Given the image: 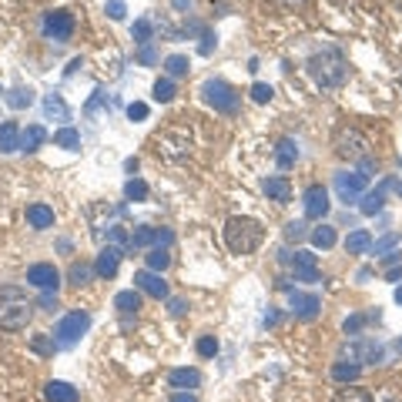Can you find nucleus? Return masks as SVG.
<instances>
[{
    "label": "nucleus",
    "mask_w": 402,
    "mask_h": 402,
    "mask_svg": "<svg viewBox=\"0 0 402 402\" xmlns=\"http://www.w3.org/2000/svg\"><path fill=\"white\" fill-rule=\"evenodd\" d=\"M31 298L21 285H0V329L7 332H21L27 329V322H31Z\"/></svg>",
    "instance_id": "1"
},
{
    "label": "nucleus",
    "mask_w": 402,
    "mask_h": 402,
    "mask_svg": "<svg viewBox=\"0 0 402 402\" xmlns=\"http://www.w3.org/2000/svg\"><path fill=\"white\" fill-rule=\"evenodd\" d=\"M308 74L319 87H342L345 77H349V64H345L342 50L322 48L308 58Z\"/></svg>",
    "instance_id": "2"
},
{
    "label": "nucleus",
    "mask_w": 402,
    "mask_h": 402,
    "mask_svg": "<svg viewBox=\"0 0 402 402\" xmlns=\"http://www.w3.org/2000/svg\"><path fill=\"white\" fill-rule=\"evenodd\" d=\"M265 238V228L255 222V218H245V214H235L225 222V245L235 255H251V251L261 245Z\"/></svg>",
    "instance_id": "3"
},
{
    "label": "nucleus",
    "mask_w": 402,
    "mask_h": 402,
    "mask_svg": "<svg viewBox=\"0 0 402 402\" xmlns=\"http://www.w3.org/2000/svg\"><path fill=\"white\" fill-rule=\"evenodd\" d=\"M335 154L349 161H366L369 158V138L359 128H339L335 131Z\"/></svg>",
    "instance_id": "4"
},
{
    "label": "nucleus",
    "mask_w": 402,
    "mask_h": 402,
    "mask_svg": "<svg viewBox=\"0 0 402 402\" xmlns=\"http://www.w3.org/2000/svg\"><path fill=\"white\" fill-rule=\"evenodd\" d=\"M201 94H205V101H208L214 111H222V114H235V111H238L235 87L225 84V81H205V84H201Z\"/></svg>",
    "instance_id": "5"
},
{
    "label": "nucleus",
    "mask_w": 402,
    "mask_h": 402,
    "mask_svg": "<svg viewBox=\"0 0 402 402\" xmlns=\"http://www.w3.org/2000/svg\"><path fill=\"white\" fill-rule=\"evenodd\" d=\"M87 329H91V315H87V312H67V315L58 322V329H54V339H58V345L71 349V345L77 342V339H81Z\"/></svg>",
    "instance_id": "6"
},
{
    "label": "nucleus",
    "mask_w": 402,
    "mask_h": 402,
    "mask_svg": "<svg viewBox=\"0 0 402 402\" xmlns=\"http://www.w3.org/2000/svg\"><path fill=\"white\" fill-rule=\"evenodd\" d=\"M369 188V175L362 171H342V175H335V191H339V198L349 205V201H359L366 195Z\"/></svg>",
    "instance_id": "7"
},
{
    "label": "nucleus",
    "mask_w": 402,
    "mask_h": 402,
    "mask_svg": "<svg viewBox=\"0 0 402 402\" xmlns=\"http://www.w3.org/2000/svg\"><path fill=\"white\" fill-rule=\"evenodd\" d=\"M71 34H74V13L71 11H50L48 17H44V37H48V40L64 44V40H71Z\"/></svg>",
    "instance_id": "8"
},
{
    "label": "nucleus",
    "mask_w": 402,
    "mask_h": 402,
    "mask_svg": "<svg viewBox=\"0 0 402 402\" xmlns=\"http://www.w3.org/2000/svg\"><path fill=\"white\" fill-rule=\"evenodd\" d=\"M282 261L295 268V278L298 282H319V259L312 251H282Z\"/></svg>",
    "instance_id": "9"
},
{
    "label": "nucleus",
    "mask_w": 402,
    "mask_h": 402,
    "mask_svg": "<svg viewBox=\"0 0 402 402\" xmlns=\"http://www.w3.org/2000/svg\"><path fill=\"white\" fill-rule=\"evenodd\" d=\"M27 282L34 285V288H40V292H58L60 288V272L50 265V261H37V265L27 268Z\"/></svg>",
    "instance_id": "10"
},
{
    "label": "nucleus",
    "mask_w": 402,
    "mask_h": 402,
    "mask_svg": "<svg viewBox=\"0 0 402 402\" xmlns=\"http://www.w3.org/2000/svg\"><path fill=\"white\" fill-rule=\"evenodd\" d=\"M349 355H352V362H359V366H379L386 359V349L376 339H355V342H349Z\"/></svg>",
    "instance_id": "11"
},
{
    "label": "nucleus",
    "mask_w": 402,
    "mask_h": 402,
    "mask_svg": "<svg viewBox=\"0 0 402 402\" xmlns=\"http://www.w3.org/2000/svg\"><path fill=\"white\" fill-rule=\"evenodd\" d=\"M332 201H329V191L322 188V185H308L305 191V218L308 222H322L325 214H329Z\"/></svg>",
    "instance_id": "12"
},
{
    "label": "nucleus",
    "mask_w": 402,
    "mask_h": 402,
    "mask_svg": "<svg viewBox=\"0 0 402 402\" xmlns=\"http://www.w3.org/2000/svg\"><path fill=\"white\" fill-rule=\"evenodd\" d=\"M134 288L144 292V295H151V298H168V282L161 278V272H151V268L134 272Z\"/></svg>",
    "instance_id": "13"
},
{
    "label": "nucleus",
    "mask_w": 402,
    "mask_h": 402,
    "mask_svg": "<svg viewBox=\"0 0 402 402\" xmlns=\"http://www.w3.org/2000/svg\"><path fill=\"white\" fill-rule=\"evenodd\" d=\"M121 259H124V251H121L118 245L101 249V255H97V261H94V275H101V278H114L118 268H121Z\"/></svg>",
    "instance_id": "14"
},
{
    "label": "nucleus",
    "mask_w": 402,
    "mask_h": 402,
    "mask_svg": "<svg viewBox=\"0 0 402 402\" xmlns=\"http://www.w3.org/2000/svg\"><path fill=\"white\" fill-rule=\"evenodd\" d=\"M292 305H295V315L298 319H315L322 308V298L315 292H292Z\"/></svg>",
    "instance_id": "15"
},
{
    "label": "nucleus",
    "mask_w": 402,
    "mask_h": 402,
    "mask_svg": "<svg viewBox=\"0 0 402 402\" xmlns=\"http://www.w3.org/2000/svg\"><path fill=\"white\" fill-rule=\"evenodd\" d=\"M261 188H265V195H268L272 201H278V205H285V201L292 198V181H288L285 175L265 178V185H261Z\"/></svg>",
    "instance_id": "16"
},
{
    "label": "nucleus",
    "mask_w": 402,
    "mask_h": 402,
    "mask_svg": "<svg viewBox=\"0 0 402 402\" xmlns=\"http://www.w3.org/2000/svg\"><path fill=\"white\" fill-rule=\"evenodd\" d=\"M168 382H171V389H198V386H201V372H198V369H171Z\"/></svg>",
    "instance_id": "17"
},
{
    "label": "nucleus",
    "mask_w": 402,
    "mask_h": 402,
    "mask_svg": "<svg viewBox=\"0 0 402 402\" xmlns=\"http://www.w3.org/2000/svg\"><path fill=\"white\" fill-rule=\"evenodd\" d=\"M44 396H48V402H77V389L71 382H60V379L44 386Z\"/></svg>",
    "instance_id": "18"
},
{
    "label": "nucleus",
    "mask_w": 402,
    "mask_h": 402,
    "mask_svg": "<svg viewBox=\"0 0 402 402\" xmlns=\"http://www.w3.org/2000/svg\"><path fill=\"white\" fill-rule=\"evenodd\" d=\"M114 308H118L121 315H138V308H141V292L138 288H124L114 295Z\"/></svg>",
    "instance_id": "19"
},
{
    "label": "nucleus",
    "mask_w": 402,
    "mask_h": 402,
    "mask_svg": "<svg viewBox=\"0 0 402 402\" xmlns=\"http://www.w3.org/2000/svg\"><path fill=\"white\" fill-rule=\"evenodd\" d=\"M275 161H278V168H282V171L295 168V161H298V144L292 141V138H282V141H278V148H275Z\"/></svg>",
    "instance_id": "20"
},
{
    "label": "nucleus",
    "mask_w": 402,
    "mask_h": 402,
    "mask_svg": "<svg viewBox=\"0 0 402 402\" xmlns=\"http://www.w3.org/2000/svg\"><path fill=\"white\" fill-rule=\"evenodd\" d=\"M27 222H31V228H37V232H40V228H50L54 225V208L37 201V205L27 208Z\"/></svg>",
    "instance_id": "21"
},
{
    "label": "nucleus",
    "mask_w": 402,
    "mask_h": 402,
    "mask_svg": "<svg viewBox=\"0 0 402 402\" xmlns=\"http://www.w3.org/2000/svg\"><path fill=\"white\" fill-rule=\"evenodd\" d=\"M0 151L11 154V151H21V128L13 121H4L0 124Z\"/></svg>",
    "instance_id": "22"
},
{
    "label": "nucleus",
    "mask_w": 402,
    "mask_h": 402,
    "mask_svg": "<svg viewBox=\"0 0 402 402\" xmlns=\"http://www.w3.org/2000/svg\"><path fill=\"white\" fill-rule=\"evenodd\" d=\"M369 249H372V235H369L366 228H359V232H352V235L345 238V251L349 255H366Z\"/></svg>",
    "instance_id": "23"
},
{
    "label": "nucleus",
    "mask_w": 402,
    "mask_h": 402,
    "mask_svg": "<svg viewBox=\"0 0 402 402\" xmlns=\"http://www.w3.org/2000/svg\"><path fill=\"white\" fill-rule=\"evenodd\" d=\"M44 141H48V131L40 128V124H31L27 131H21V148L24 151H37Z\"/></svg>",
    "instance_id": "24"
},
{
    "label": "nucleus",
    "mask_w": 402,
    "mask_h": 402,
    "mask_svg": "<svg viewBox=\"0 0 402 402\" xmlns=\"http://www.w3.org/2000/svg\"><path fill=\"white\" fill-rule=\"evenodd\" d=\"M84 114H87L91 121H104L107 118V94L104 91H94V94H91V101L84 104Z\"/></svg>",
    "instance_id": "25"
},
{
    "label": "nucleus",
    "mask_w": 402,
    "mask_h": 402,
    "mask_svg": "<svg viewBox=\"0 0 402 402\" xmlns=\"http://www.w3.org/2000/svg\"><path fill=\"white\" fill-rule=\"evenodd\" d=\"M131 245L134 249H151V245H158V228H151V225L134 228L131 232Z\"/></svg>",
    "instance_id": "26"
},
{
    "label": "nucleus",
    "mask_w": 402,
    "mask_h": 402,
    "mask_svg": "<svg viewBox=\"0 0 402 402\" xmlns=\"http://www.w3.org/2000/svg\"><path fill=\"white\" fill-rule=\"evenodd\" d=\"M44 114H48L50 121H67V118H71L67 104H64L58 94H48V97H44Z\"/></svg>",
    "instance_id": "27"
},
{
    "label": "nucleus",
    "mask_w": 402,
    "mask_h": 402,
    "mask_svg": "<svg viewBox=\"0 0 402 402\" xmlns=\"http://www.w3.org/2000/svg\"><path fill=\"white\" fill-rule=\"evenodd\" d=\"M359 376H362V366H359V362H335V366H332V379H335V382H355Z\"/></svg>",
    "instance_id": "28"
},
{
    "label": "nucleus",
    "mask_w": 402,
    "mask_h": 402,
    "mask_svg": "<svg viewBox=\"0 0 402 402\" xmlns=\"http://www.w3.org/2000/svg\"><path fill=\"white\" fill-rule=\"evenodd\" d=\"M54 144L64 148V151H81V134L74 128H60L58 134H54Z\"/></svg>",
    "instance_id": "29"
},
{
    "label": "nucleus",
    "mask_w": 402,
    "mask_h": 402,
    "mask_svg": "<svg viewBox=\"0 0 402 402\" xmlns=\"http://www.w3.org/2000/svg\"><path fill=\"white\" fill-rule=\"evenodd\" d=\"M386 188H389V181H386L382 188L369 191L366 198H362V214H376V212H382V201H386Z\"/></svg>",
    "instance_id": "30"
},
{
    "label": "nucleus",
    "mask_w": 402,
    "mask_h": 402,
    "mask_svg": "<svg viewBox=\"0 0 402 402\" xmlns=\"http://www.w3.org/2000/svg\"><path fill=\"white\" fill-rule=\"evenodd\" d=\"M151 94H154V101H158V104H168V101L178 94L175 81H171V77H158V81H154V87H151Z\"/></svg>",
    "instance_id": "31"
},
{
    "label": "nucleus",
    "mask_w": 402,
    "mask_h": 402,
    "mask_svg": "<svg viewBox=\"0 0 402 402\" xmlns=\"http://www.w3.org/2000/svg\"><path fill=\"white\" fill-rule=\"evenodd\" d=\"M335 241H339V235H335V228L332 225H322V228L312 232V245H315V249H332Z\"/></svg>",
    "instance_id": "32"
},
{
    "label": "nucleus",
    "mask_w": 402,
    "mask_h": 402,
    "mask_svg": "<svg viewBox=\"0 0 402 402\" xmlns=\"http://www.w3.org/2000/svg\"><path fill=\"white\" fill-rule=\"evenodd\" d=\"M31 101H34V91H31V87H13V91H7V104H11L13 111L31 107Z\"/></svg>",
    "instance_id": "33"
},
{
    "label": "nucleus",
    "mask_w": 402,
    "mask_h": 402,
    "mask_svg": "<svg viewBox=\"0 0 402 402\" xmlns=\"http://www.w3.org/2000/svg\"><path fill=\"white\" fill-rule=\"evenodd\" d=\"M332 402H372V396H369L366 389H359V386H345V389L335 392Z\"/></svg>",
    "instance_id": "34"
},
{
    "label": "nucleus",
    "mask_w": 402,
    "mask_h": 402,
    "mask_svg": "<svg viewBox=\"0 0 402 402\" xmlns=\"http://www.w3.org/2000/svg\"><path fill=\"white\" fill-rule=\"evenodd\" d=\"M181 74H188V58L185 54L165 58V77H181Z\"/></svg>",
    "instance_id": "35"
},
{
    "label": "nucleus",
    "mask_w": 402,
    "mask_h": 402,
    "mask_svg": "<svg viewBox=\"0 0 402 402\" xmlns=\"http://www.w3.org/2000/svg\"><path fill=\"white\" fill-rule=\"evenodd\" d=\"M168 265H171V255H168V249H161V245H158V249L148 251V268H151V272H165Z\"/></svg>",
    "instance_id": "36"
},
{
    "label": "nucleus",
    "mask_w": 402,
    "mask_h": 402,
    "mask_svg": "<svg viewBox=\"0 0 402 402\" xmlns=\"http://www.w3.org/2000/svg\"><path fill=\"white\" fill-rule=\"evenodd\" d=\"M151 34H154V27H151V21L148 17H141V21H134V27H131V37L138 40V44H151Z\"/></svg>",
    "instance_id": "37"
},
{
    "label": "nucleus",
    "mask_w": 402,
    "mask_h": 402,
    "mask_svg": "<svg viewBox=\"0 0 402 402\" xmlns=\"http://www.w3.org/2000/svg\"><path fill=\"white\" fill-rule=\"evenodd\" d=\"M91 265H84V261H74L71 268H67V278H71V285H87L91 282Z\"/></svg>",
    "instance_id": "38"
},
{
    "label": "nucleus",
    "mask_w": 402,
    "mask_h": 402,
    "mask_svg": "<svg viewBox=\"0 0 402 402\" xmlns=\"http://www.w3.org/2000/svg\"><path fill=\"white\" fill-rule=\"evenodd\" d=\"M124 195H128V201H144L148 198V185H144L141 178H131L128 185H124Z\"/></svg>",
    "instance_id": "39"
},
{
    "label": "nucleus",
    "mask_w": 402,
    "mask_h": 402,
    "mask_svg": "<svg viewBox=\"0 0 402 402\" xmlns=\"http://www.w3.org/2000/svg\"><path fill=\"white\" fill-rule=\"evenodd\" d=\"M195 349H198L201 359H212V355H218V339H214V335H201Z\"/></svg>",
    "instance_id": "40"
},
{
    "label": "nucleus",
    "mask_w": 402,
    "mask_h": 402,
    "mask_svg": "<svg viewBox=\"0 0 402 402\" xmlns=\"http://www.w3.org/2000/svg\"><path fill=\"white\" fill-rule=\"evenodd\" d=\"M272 84H251V101H255V104H268V101H272Z\"/></svg>",
    "instance_id": "41"
},
{
    "label": "nucleus",
    "mask_w": 402,
    "mask_h": 402,
    "mask_svg": "<svg viewBox=\"0 0 402 402\" xmlns=\"http://www.w3.org/2000/svg\"><path fill=\"white\" fill-rule=\"evenodd\" d=\"M396 245H399V235H396V232H389L386 238H379V241H372V251H376V255H386V251H392Z\"/></svg>",
    "instance_id": "42"
},
{
    "label": "nucleus",
    "mask_w": 402,
    "mask_h": 402,
    "mask_svg": "<svg viewBox=\"0 0 402 402\" xmlns=\"http://www.w3.org/2000/svg\"><path fill=\"white\" fill-rule=\"evenodd\" d=\"M305 235H308L305 222H288V225H285V238H288V241H302Z\"/></svg>",
    "instance_id": "43"
},
{
    "label": "nucleus",
    "mask_w": 402,
    "mask_h": 402,
    "mask_svg": "<svg viewBox=\"0 0 402 402\" xmlns=\"http://www.w3.org/2000/svg\"><path fill=\"white\" fill-rule=\"evenodd\" d=\"M31 349H34L37 355H50L54 352V339H48V335H34V339H31Z\"/></svg>",
    "instance_id": "44"
},
{
    "label": "nucleus",
    "mask_w": 402,
    "mask_h": 402,
    "mask_svg": "<svg viewBox=\"0 0 402 402\" xmlns=\"http://www.w3.org/2000/svg\"><path fill=\"white\" fill-rule=\"evenodd\" d=\"M107 17H111V21H121V17H124V13H128V7H124V0H107Z\"/></svg>",
    "instance_id": "45"
},
{
    "label": "nucleus",
    "mask_w": 402,
    "mask_h": 402,
    "mask_svg": "<svg viewBox=\"0 0 402 402\" xmlns=\"http://www.w3.org/2000/svg\"><path fill=\"white\" fill-rule=\"evenodd\" d=\"M366 322H369V315H349V319H345V325H342L345 335H355V332L362 329Z\"/></svg>",
    "instance_id": "46"
},
{
    "label": "nucleus",
    "mask_w": 402,
    "mask_h": 402,
    "mask_svg": "<svg viewBox=\"0 0 402 402\" xmlns=\"http://www.w3.org/2000/svg\"><path fill=\"white\" fill-rule=\"evenodd\" d=\"M128 118L131 121H144V118H148V104H144V101H134V104H128Z\"/></svg>",
    "instance_id": "47"
},
{
    "label": "nucleus",
    "mask_w": 402,
    "mask_h": 402,
    "mask_svg": "<svg viewBox=\"0 0 402 402\" xmlns=\"http://www.w3.org/2000/svg\"><path fill=\"white\" fill-rule=\"evenodd\" d=\"M104 238H107V241H111V245H118V249H121V245H124V241H131V238L124 235L121 228H107V232H104Z\"/></svg>",
    "instance_id": "48"
},
{
    "label": "nucleus",
    "mask_w": 402,
    "mask_h": 402,
    "mask_svg": "<svg viewBox=\"0 0 402 402\" xmlns=\"http://www.w3.org/2000/svg\"><path fill=\"white\" fill-rule=\"evenodd\" d=\"M168 312H171L175 319H181V315L188 312V305H185V298H168Z\"/></svg>",
    "instance_id": "49"
},
{
    "label": "nucleus",
    "mask_w": 402,
    "mask_h": 402,
    "mask_svg": "<svg viewBox=\"0 0 402 402\" xmlns=\"http://www.w3.org/2000/svg\"><path fill=\"white\" fill-rule=\"evenodd\" d=\"M198 50L205 54V58H208V54L214 50V37H212V31H201V44H198Z\"/></svg>",
    "instance_id": "50"
},
{
    "label": "nucleus",
    "mask_w": 402,
    "mask_h": 402,
    "mask_svg": "<svg viewBox=\"0 0 402 402\" xmlns=\"http://www.w3.org/2000/svg\"><path fill=\"white\" fill-rule=\"evenodd\" d=\"M40 308L54 312V308H58V292H44V295H40Z\"/></svg>",
    "instance_id": "51"
},
{
    "label": "nucleus",
    "mask_w": 402,
    "mask_h": 402,
    "mask_svg": "<svg viewBox=\"0 0 402 402\" xmlns=\"http://www.w3.org/2000/svg\"><path fill=\"white\" fill-rule=\"evenodd\" d=\"M138 60H141V64H154V60H158V54L151 50V44H144L141 54H138Z\"/></svg>",
    "instance_id": "52"
},
{
    "label": "nucleus",
    "mask_w": 402,
    "mask_h": 402,
    "mask_svg": "<svg viewBox=\"0 0 402 402\" xmlns=\"http://www.w3.org/2000/svg\"><path fill=\"white\" fill-rule=\"evenodd\" d=\"M171 241H175V235H171V232H168V228H158V245H171Z\"/></svg>",
    "instance_id": "53"
},
{
    "label": "nucleus",
    "mask_w": 402,
    "mask_h": 402,
    "mask_svg": "<svg viewBox=\"0 0 402 402\" xmlns=\"http://www.w3.org/2000/svg\"><path fill=\"white\" fill-rule=\"evenodd\" d=\"M386 265H389V268L392 265H402V251H396V249L386 251Z\"/></svg>",
    "instance_id": "54"
},
{
    "label": "nucleus",
    "mask_w": 402,
    "mask_h": 402,
    "mask_svg": "<svg viewBox=\"0 0 402 402\" xmlns=\"http://www.w3.org/2000/svg\"><path fill=\"white\" fill-rule=\"evenodd\" d=\"M386 278H389V282H402V265H392L389 272H386Z\"/></svg>",
    "instance_id": "55"
},
{
    "label": "nucleus",
    "mask_w": 402,
    "mask_h": 402,
    "mask_svg": "<svg viewBox=\"0 0 402 402\" xmlns=\"http://www.w3.org/2000/svg\"><path fill=\"white\" fill-rule=\"evenodd\" d=\"M171 402H198V399H195L191 392H175V396H171Z\"/></svg>",
    "instance_id": "56"
},
{
    "label": "nucleus",
    "mask_w": 402,
    "mask_h": 402,
    "mask_svg": "<svg viewBox=\"0 0 402 402\" xmlns=\"http://www.w3.org/2000/svg\"><path fill=\"white\" fill-rule=\"evenodd\" d=\"M278 322H282V315H278V312H268V315H265V325H278Z\"/></svg>",
    "instance_id": "57"
},
{
    "label": "nucleus",
    "mask_w": 402,
    "mask_h": 402,
    "mask_svg": "<svg viewBox=\"0 0 402 402\" xmlns=\"http://www.w3.org/2000/svg\"><path fill=\"white\" fill-rule=\"evenodd\" d=\"M175 7H178V11H185V7H188V0H175Z\"/></svg>",
    "instance_id": "58"
},
{
    "label": "nucleus",
    "mask_w": 402,
    "mask_h": 402,
    "mask_svg": "<svg viewBox=\"0 0 402 402\" xmlns=\"http://www.w3.org/2000/svg\"><path fill=\"white\" fill-rule=\"evenodd\" d=\"M282 4H288V7H295V4H305V0H282Z\"/></svg>",
    "instance_id": "59"
},
{
    "label": "nucleus",
    "mask_w": 402,
    "mask_h": 402,
    "mask_svg": "<svg viewBox=\"0 0 402 402\" xmlns=\"http://www.w3.org/2000/svg\"><path fill=\"white\" fill-rule=\"evenodd\" d=\"M396 302H399V305H402V285H399V288H396Z\"/></svg>",
    "instance_id": "60"
},
{
    "label": "nucleus",
    "mask_w": 402,
    "mask_h": 402,
    "mask_svg": "<svg viewBox=\"0 0 402 402\" xmlns=\"http://www.w3.org/2000/svg\"><path fill=\"white\" fill-rule=\"evenodd\" d=\"M396 352H399V355H402V339H399V342H396Z\"/></svg>",
    "instance_id": "61"
},
{
    "label": "nucleus",
    "mask_w": 402,
    "mask_h": 402,
    "mask_svg": "<svg viewBox=\"0 0 402 402\" xmlns=\"http://www.w3.org/2000/svg\"><path fill=\"white\" fill-rule=\"evenodd\" d=\"M396 191H399V195H402V181H396Z\"/></svg>",
    "instance_id": "62"
}]
</instances>
